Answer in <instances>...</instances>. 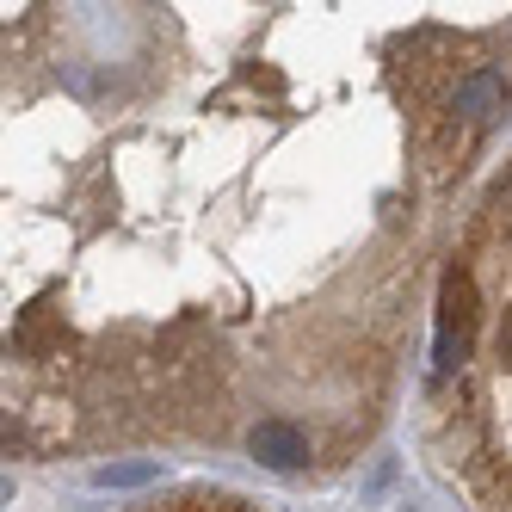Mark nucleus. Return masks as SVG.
Returning a JSON list of instances; mask_svg holds the SVG:
<instances>
[{
    "label": "nucleus",
    "instance_id": "obj_2",
    "mask_svg": "<svg viewBox=\"0 0 512 512\" xmlns=\"http://www.w3.org/2000/svg\"><path fill=\"white\" fill-rule=\"evenodd\" d=\"M155 463H105V469H93V482L99 488H136V482H155Z\"/></svg>",
    "mask_w": 512,
    "mask_h": 512
},
{
    "label": "nucleus",
    "instance_id": "obj_1",
    "mask_svg": "<svg viewBox=\"0 0 512 512\" xmlns=\"http://www.w3.org/2000/svg\"><path fill=\"white\" fill-rule=\"evenodd\" d=\"M247 451L260 457L266 469H309V457H315V445H309V432L297 426V420H260L247 432Z\"/></svg>",
    "mask_w": 512,
    "mask_h": 512
}]
</instances>
